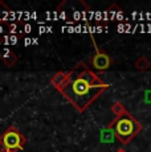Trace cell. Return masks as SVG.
<instances>
[{"mask_svg":"<svg viewBox=\"0 0 151 152\" xmlns=\"http://www.w3.org/2000/svg\"><path fill=\"white\" fill-rule=\"evenodd\" d=\"M8 32L10 33H16V32H19V24H10L8 25Z\"/></svg>","mask_w":151,"mask_h":152,"instance_id":"10","label":"cell"},{"mask_svg":"<svg viewBox=\"0 0 151 152\" xmlns=\"http://www.w3.org/2000/svg\"><path fill=\"white\" fill-rule=\"evenodd\" d=\"M0 152H10V151H5V150H1V151H0Z\"/></svg>","mask_w":151,"mask_h":152,"instance_id":"12","label":"cell"},{"mask_svg":"<svg viewBox=\"0 0 151 152\" xmlns=\"http://www.w3.org/2000/svg\"><path fill=\"white\" fill-rule=\"evenodd\" d=\"M111 111H113V114L115 115V118H119V116L127 114L126 109H125V106L121 103V102H115V103L111 106Z\"/></svg>","mask_w":151,"mask_h":152,"instance_id":"7","label":"cell"},{"mask_svg":"<svg viewBox=\"0 0 151 152\" xmlns=\"http://www.w3.org/2000/svg\"><path fill=\"white\" fill-rule=\"evenodd\" d=\"M95 49H97V46H95ZM92 62H93V66H94L95 69L105 70L110 66V62H111V61H110V57L105 53V52H101L97 49V53L94 54Z\"/></svg>","mask_w":151,"mask_h":152,"instance_id":"4","label":"cell"},{"mask_svg":"<svg viewBox=\"0 0 151 152\" xmlns=\"http://www.w3.org/2000/svg\"><path fill=\"white\" fill-rule=\"evenodd\" d=\"M74 75V80H72L69 74L68 83L61 87L60 91L74 104L76 109L84 111L101 94L102 90L106 89L107 85L89 69H82Z\"/></svg>","mask_w":151,"mask_h":152,"instance_id":"1","label":"cell"},{"mask_svg":"<svg viewBox=\"0 0 151 152\" xmlns=\"http://www.w3.org/2000/svg\"><path fill=\"white\" fill-rule=\"evenodd\" d=\"M10 13H11V10H10V8H8L3 1H0V20L5 21Z\"/></svg>","mask_w":151,"mask_h":152,"instance_id":"9","label":"cell"},{"mask_svg":"<svg viewBox=\"0 0 151 152\" xmlns=\"http://www.w3.org/2000/svg\"><path fill=\"white\" fill-rule=\"evenodd\" d=\"M115 138H117V135H115V131L113 128L111 123L101 131V142L102 143H113L115 140Z\"/></svg>","mask_w":151,"mask_h":152,"instance_id":"5","label":"cell"},{"mask_svg":"<svg viewBox=\"0 0 151 152\" xmlns=\"http://www.w3.org/2000/svg\"><path fill=\"white\" fill-rule=\"evenodd\" d=\"M111 126L115 131L117 139L123 144H127L142 130V124L129 113L119 116V118H115Z\"/></svg>","mask_w":151,"mask_h":152,"instance_id":"2","label":"cell"},{"mask_svg":"<svg viewBox=\"0 0 151 152\" xmlns=\"http://www.w3.org/2000/svg\"><path fill=\"white\" fill-rule=\"evenodd\" d=\"M117 152H126V151H125V150H118Z\"/></svg>","mask_w":151,"mask_h":152,"instance_id":"11","label":"cell"},{"mask_svg":"<svg viewBox=\"0 0 151 152\" xmlns=\"http://www.w3.org/2000/svg\"><path fill=\"white\" fill-rule=\"evenodd\" d=\"M150 66H151V62L144 57V56H142L141 58H138V60L135 61V68L138 70H142V72H143V70H147Z\"/></svg>","mask_w":151,"mask_h":152,"instance_id":"8","label":"cell"},{"mask_svg":"<svg viewBox=\"0 0 151 152\" xmlns=\"http://www.w3.org/2000/svg\"><path fill=\"white\" fill-rule=\"evenodd\" d=\"M68 81H69V74H66V73H57V74L52 78L51 82L56 89L60 90L61 87H64L68 83Z\"/></svg>","mask_w":151,"mask_h":152,"instance_id":"6","label":"cell"},{"mask_svg":"<svg viewBox=\"0 0 151 152\" xmlns=\"http://www.w3.org/2000/svg\"><path fill=\"white\" fill-rule=\"evenodd\" d=\"M0 144H1L3 150L15 152L17 150H23L25 144V138L15 127H8L0 135Z\"/></svg>","mask_w":151,"mask_h":152,"instance_id":"3","label":"cell"}]
</instances>
